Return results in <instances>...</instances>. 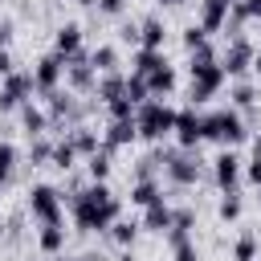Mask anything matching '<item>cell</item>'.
<instances>
[{"mask_svg":"<svg viewBox=\"0 0 261 261\" xmlns=\"http://www.w3.org/2000/svg\"><path fill=\"white\" fill-rule=\"evenodd\" d=\"M86 175H90V179H98V184H106V179H110V147H106V143L86 159Z\"/></svg>","mask_w":261,"mask_h":261,"instance_id":"cell-28","label":"cell"},{"mask_svg":"<svg viewBox=\"0 0 261 261\" xmlns=\"http://www.w3.org/2000/svg\"><path fill=\"white\" fill-rule=\"evenodd\" d=\"M228 8H232V0H200V24L208 33H220L228 24Z\"/></svg>","mask_w":261,"mask_h":261,"instance_id":"cell-16","label":"cell"},{"mask_svg":"<svg viewBox=\"0 0 261 261\" xmlns=\"http://www.w3.org/2000/svg\"><path fill=\"white\" fill-rule=\"evenodd\" d=\"M90 65H94L98 73H114V69H118V49H114V45H98V49H90Z\"/></svg>","mask_w":261,"mask_h":261,"instance_id":"cell-30","label":"cell"},{"mask_svg":"<svg viewBox=\"0 0 261 261\" xmlns=\"http://www.w3.org/2000/svg\"><path fill=\"white\" fill-rule=\"evenodd\" d=\"M4 232H8V224H4V216H0V237H4Z\"/></svg>","mask_w":261,"mask_h":261,"instance_id":"cell-47","label":"cell"},{"mask_svg":"<svg viewBox=\"0 0 261 261\" xmlns=\"http://www.w3.org/2000/svg\"><path fill=\"white\" fill-rule=\"evenodd\" d=\"M253 57H257V45H253L249 37H228V45H224V53H220V65H224L228 82L253 73Z\"/></svg>","mask_w":261,"mask_h":261,"instance_id":"cell-7","label":"cell"},{"mask_svg":"<svg viewBox=\"0 0 261 261\" xmlns=\"http://www.w3.org/2000/svg\"><path fill=\"white\" fill-rule=\"evenodd\" d=\"M24 208H29V216H33L37 224H65V220H61V192H57L53 184H33Z\"/></svg>","mask_w":261,"mask_h":261,"instance_id":"cell-6","label":"cell"},{"mask_svg":"<svg viewBox=\"0 0 261 261\" xmlns=\"http://www.w3.org/2000/svg\"><path fill=\"white\" fill-rule=\"evenodd\" d=\"M12 41V20H0V49H8Z\"/></svg>","mask_w":261,"mask_h":261,"instance_id":"cell-42","label":"cell"},{"mask_svg":"<svg viewBox=\"0 0 261 261\" xmlns=\"http://www.w3.org/2000/svg\"><path fill=\"white\" fill-rule=\"evenodd\" d=\"M53 53H61L65 61L73 57V53H82V24H61L57 33H53Z\"/></svg>","mask_w":261,"mask_h":261,"instance_id":"cell-17","label":"cell"},{"mask_svg":"<svg viewBox=\"0 0 261 261\" xmlns=\"http://www.w3.org/2000/svg\"><path fill=\"white\" fill-rule=\"evenodd\" d=\"M49 163H53V167H61V171H69V167L77 163V147L69 143V135L53 143V159H49Z\"/></svg>","mask_w":261,"mask_h":261,"instance_id":"cell-31","label":"cell"},{"mask_svg":"<svg viewBox=\"0 0 261 261\" xmlns=\"http://www.w3.org/2000/svg\"><path fill=\"white\" fill-rule=\"evenodd\" d=\"M204 45H208V29H204V24H188V29H184V49L196 53V49H204Z\"/></svg>","mask_w":261,"mask_h":261,"instance_id":"cell-36","label":"cell"},{"mask_svg":"<svg viewBox=\"0 0 261 261\" xmlns=\"http://www.w3.org/2000/svg\"><path fill=\"white\" fill-rule=\"evenodd\" d=\"M69 212H73V224L82 232H106L122 216V200L110 192V184L90 179L86 188H73L69 192Z\"/></svg>","mask_w":261,"mask_h":261,"instance_id":"cell-1","label":"cell"},{"mask_svg":"<svg viewBox=\"0 0 261 261\" xmlns=\"http://www.w3.org/2000/svg\"><path fill=\"white\" fill-rule=\"evenodd\" d=\"M159 196H163V184H159L155 175H143V179L130 184V204H135V208H147V204H155Z\"/></svg>","mask_w":261,"mask_h":261,"instance_id":"cell-19","label":"cell"},{"mask_svg":"<svg viewBox=\"0 0 261 261\" xmlns=\"http://www.w3.org/2000/svg\"><path fill=\"white\" fill-rule=\"evenodd\" d=\"M135 126H139V139L163 143V139L175 130V106H167L163 98H147V102L135 110Z\"/></svg>","mask_w":261,"mask_h":261,"instance_id":"cell-4","label":"cell"},{"mask_svg":"<svg viewBox=\"0 0 261 261\" xmlns=\"http://www.w3.org/2000/svg\"><path fill=\"white\" fill-rule=\"evenodd\" d=\"M253 73L261 77V49H257V57H253Z\"/></svg>","mask_w":261,"mask_h":261,"instance_id":"cell-43","label":"cell"},{"mask_svg":"<svg viewBox=\"0 0 261 261\" xmlns=\"http://www.w3.org/2000/svg\"><path fill=\"white\" fill-rule=\"evenodd\" d=\"M139 139V126H135V118H110L106 122V130H102V143L114 151V147H130Z\"/></svg>","mask_w":261,"mask_h":261,"instance_id":"cell-15","label":"cell"},{"mask_svg":"<svg viewBox=\"0 0 261 261\" xmlns=\"http://www.w3.org/2000/svg\"><path fill=\"white\" fill-rule=\"evenodd\" d=\"M33 73H24V69H12L8 77H0V110L8 114V110H20L29 98H33Z\"/></svg>","mask_w":261,"mask_h":261,"instance_id":"cell-9","label":"cell"},{"mask_svg":"<svg viewBox=\"0 0 261 261\" xmlns=\"http://www.w3.org/2000/svg\"><path fill=\"white\" fill-rule=\"evenodd\" d=\"M126 98H130L135 106H143V102L151 98V90H147V77H143V73H126Z\"/></svg>","mask_w":261,"mask_h":261,"instance_id":"cell-34","label":"cell"},{"mask_svg":"<svg viewBox=\"0 0 261 261\" xmlns=\"http://www.w3.org/2000/svg\"><path fill=\"white\" fill-rule=\"evenodd\" d=\"M69 261H98V257H94V253H86V257H69Z\"/></svg>","mask_w":261,"mask_h":261,"instance_id":"cell-45","label":"cell"},{"mask_svg":"<svg viewBox=\"0 0 261 261\" xmlns=\"http://www.w3.org/2000/svg\"><path fill=\"white\" fill-rule=\"evenodd\" d=\"M16 114H20V126H24V135H29V139H37V135H45V130L53 126L49 110H45V106H37L33 98H29V102H24V106H20Z\"/></svg>","mask_w":261,"mask_h":261,"instance_id":"cell-14","label":"cell"},{"mask_svg":"<svg viewBox=\"0 0 261 261\" xmlns=\"http://www.w3.org/2000/svg\"><path fill=\"white\" fill-rule=\"evenodd\" d=\"M106 110H110V118H135V110H139V106H135V102H130V98L122 94V98L106 102Z\"/></svg>","mask_w":261,"mask_h":261,"instance_id":"cell-38","label":"cell"},{"mask_svg":"<svg viewBox=\"0 0 261 261\" xmlns=\"http://www.w3.org/2000/svg\"><path fill=\"white\" fill-rule=\"evenodd\" d=\"M151 4H179V0H151Z\"/></svg>","mask_w":261,"mask_h":261,"instance_id":"cell-48","label":"cell"},{"mask_svg":"<svg viewBox=\"0 0 261 261\" xmlns=\"http://www.w3.org/2000/svg\"><path fill=\"white\" fill-rule=\"evenodd\" d=\"M241 212H245V204H241V192H224V196H220V208H216V216H220L224 224H237V220H241Z\"/></svg>","mask_w":261,"mask_h":261,"instance_id":"cell-32","label":"cell"},{"mask_svg":"<svg viewBox=\"0 0 261 261\" xmlns=\"http://www.w3.org/2000/svg\"><path fill=\"white\" fill-rule=\"evenodd\" d=\"M232 261H257V237H253V232L237 237V245H232Z\"/></svg>","mask_w":261,"mask_h":261,"instance_id":"cell-35","label":"cell"},{"mask_svg":"<svg viewBox=\"0 0 261 261\" xmlns=\"http://www.w3.org/2000/svg\"><path fill=\"white\" fill-rule=\"evenodd\" d=\"M16 163H20V151H16L8 139H0V188H8V184H12Z\"/></svg>","mask_w":261,"mask_h":261,"instance_id":"cell-29","label":"cell"},{"mask_svg":"<svg viewBox=\"0 0 261 261\" xmlns=\"http://www.w3.org/2000/svg\"><path fill=\"white\" fill-rule=\"evenodd\" d=\"M37 249H41L45 257H57V253L65 249V224H41V232H37Z\"/></svg>","mask_w":261,"mask_h":261,"instance_id":"cell-21","label":"cell"},{"mask_svg":"<svg viewBox=\"0 0 261 261\" xmlns=\"http://www.w3.org/2000/svg\"><path fill=\"white\" fill-rule=\"evenodd\" d=\"M245 179H249L253 188H261V155H253V159L245 163Z\"/></svg>","mask_w":261,"mask_h":261,"instance_id":"cell-39","label":"cell"},{"mask_svg":"<svg viewBox=\"0 0 261 261\" xmlns=\"http://www.w3.org/2000/svg\"><path fill=\"white\" fill-rule=\"evenodd\" d=\"M130 61H135L130 73H143V77H147V73H155L159 65H167V53H163V49H147V45H139Z\"/></svg>","mask_w":261,"mask_h":261,"instance_id":"cell-20","label":"cell"},{"mask_svg":"<svg viewBox=\"0 0 261 261\" xmlns=\"http://www.w3.org/2000/svg\"><path fill=\"white\" fill-rule=\"evenodd\" d=\"M61 82H65V57H61V53L37 57V65H33V86H37V94L45 98V94L61 90Z\"/></svg>","mask_w":261,"mask_h":261,"instance_id":"cell-10","label":"cell"},{"mask_svg":"<svg viewBox=\"0 0 261 261\" xmlns=\"http://www.w3.org/2000/svg\"><path fill=\"white\" fill-rule=\"evenodd\" d=\"M94 94H98V102L122 98V94H126V73H118V69H114V73H98V90H94Z\"/></svg>","mask_w":261,"mask_h":261,"instance_id":"cell-22","label":"cell"},{"mask_svg":"<svg viewBox=\"0 0 261 261\" xmlns=\"http://www.w3.org/2000/svg\"><path fill=\"white\" fill-rule=\"evenodd\" d=\"M253 155H261V135H257V139H253Z\"/></svg>","mask_w":261,"mask_h":261,"instance_id":"cell-44","label":"cell"},{"mask_svg":"<svg viewBox=\"0 0 261 261\" xmlns=\"http://www.w3.org/2000/svg\"><path fill=\"white\" fill-rule=\"evenodd\" d=\"M257 200H261V188H257Z\"/></svg>","mask_w":261,"mask_h":261,"instance_id":"cell-49","label":"cell"},{"mask_svg":"<svg viewBox=\"0 0 261 261\" xmlns=\"http://www.w3.org/2000/svg\"><path fill=\"white\" fill-rule=\"evenodd\" d=\"M49 159H53V143H49L45 135L29 139V163H33V167H45Z\"/></svg>","mask_w":261,"mask_h":261,"instance_id":"cell-33","label":"cell"},{"mask_svg":"<svg viewBox=\"0 0 261 261\" xmlns=\"http://www.w3.org/2000/svg\"><path fill=\"white\" fill-rule=\"evenodd\" d=\"M171 261H200V249H196V237L171 245Z\"/></svg>","mask_w":261,"mask_h":261,"instance_id":"cell-37","label":"cell"},{"mask_svg":"<svg viewBox=\"0 0 261 261\" xmlns=\"http://www.w3.org/2000/svg\"><path fill=\"white\" fill-rule=\"evenodd\" d=\"M192 228H196V216H192L188 208H175V220H171V228L163 232V237H167V249H171V245H179V241H188V237H192Z\"/></svg>","mask_w":261,"mask_h":261,"instance_id":"cell-23","label":"cell"},{"mask_svg":"<svg viewBox=\"0 0 261 261\" xmlns=\"http://www.w3.org/2000/svg\"><path fill=\"white\" fill-rule=\"evenodd\" d=\"M163 175H167L171 188H196L200 184V159H196V151H184V147L163 151Z\"/></svg>","mask_w":261,"mask_h":261,"instance_id":"cell-5","label":"cell"},{"mask_svg":"<svg viewBox=\"0 0 261 261\" xmlns=\"http://www.w3.org/2000/svg\"><path fill=\"white\" fill-rule=\"evenodd\" d=\"M253 102H257V86L245 82V77H237V82L228 86V106H237V110H253Z\"/></svg>","mask_w":261,"mask_h":261,"instance_id":"cell-25","label":"cell"},{"mask_svg":"<svg viewBox=\"0 0 261 261\" xmlns=\"http://www.w3.org/2000/svg\"><path fill=\"white\" fill-rule=\"evenodd\" d=\"M98 4V12H106V16H118L122 8H126V0H94Z\"/></svg>","mask_w":261,"mask_h":261,"instance_id":"cell-40","label":"cell"},{"mask_svg":"<svg viewBox=\"0 0 261 261\" xmlns=\"http://www.w3.org/2000/svg\"><path fill=\"white\" fill-rule=\"evenodd\" d=\"M241 179H245V167H241L237 151H232V147H224V151L212 159V184H216L220 192H237V188H241Z\"/></svg>","mask_w":261,"mask_h":261,"instance_id":"cell-11","label":"cell"},{"mask_svg":"<svg viewBox=\"0 0 261 261\" xmlns=\"http://www.w3.org/2000/svg\"><path fill=\"white\" fill-rule=\"evenodd\" d=\"M65 135H69V143L77 147V155H86V159H90V155H94V151L102 147V139H98V130H90V126H69Z\"/></svg>","mask_w":261,"mask_h":261,"instance_id":"cell-26","label":"cell"},{"mask_svg":"<svg viewBox=\"0 0 261 261\" xmlns=\"http://www.w3.org/2000/svg\"><path fill=\"white\" fill-rule=\"evenodd\" d=\"M188 73H192V86H188L192 106H200V102L216 98V94L224 90V82H228V73H224V65H220V57L212 53V45H204V49H196V53H192Z\"/></svg>","mask_w":261,"mask_h":261,"instance_id":"cell-2","label":"cell"},{"mask_svg":"<svg viewBox=\"0 0 261 261\" xmlns=\"http://www.w3.org/2000/svg\"><path fill=\"white\" fill-rule=\"evenodd\" d=\"M171 220H175V208L159 196L155 204H147V208H143V220H139V224H143L147 232H159V237H163V232L171 228Z\"/></svg>","mask_w":261,"mask_h":261,"instance_id":"cell-13","label":"cell"},{"mask_svg":"<svg viewBox=\"0 0 261 261\" xmlns=\"http://www.w3.org/2000/svg\"><path fill=\"white\" fill-rule=\"evenodd\" d=\"M249 139V126L241 118L237 106H220L204 114V143H220V147H237Z\"/></svg>","mask_w":261,"mask_h":261,"instance_id":"cell-3","label":"cell"},{"mask_svg":"<svg viewBox=\"0 0 261 261\" xmlns=\"http://www.w3.org/2000/svg\"><path fill=\"white\" fill-rule=\"evenodd\" d=\"M12 69H16V65H12V53H8V49H0V77H8Z\"/></svg>","mask_w":261,"mask_h":261,"instance_id":"cell-41","label":"cell"},{"mask_svg":"<svg viewBox=\"0 0 261 261\" xmlns=\"http://www.w3.org/2000/svg\"><path fill=\"white\" fill-rule=\"evenodd\" d=\"M175 86H179V77H175V65H171V61L159 65L155 73H147V90H151V98H167V94H175Z\"/></svg>","mask_w":261,"mask_h":261,"instance_id":"cell-18","label":"cell"},{"mask_svg":"<svg viewBox=\"0 0 261 261\" xmlns=\"http://www.w3.org/2000/svg\"><path fill=\"white\" fill-rule=\"evenodd\" d=\"M139 228H143V224H135V220H122V216H118V220L106 228V237H110L118 249H130V245L139 241Z\"/></svg>","mask_w":261,"mask_h":261,"instance_id":"cell-27","label":"cell"},{"mask_svg":"<svg viewBox=\"0 0 261 261\" xmlns=\"http://www.w3.org/2000/svg\"><path fill=\"white\" fill-rule=\"evenodd\" d=\"M65 86H69L73 94L98 90V69L90 65V53H73V57L65 61Z\"/></svg>","mask_w":261,"mask_h":261,"instance_id":"cell-12","label":"cell"},{"mask_svg":"<svg viewBox=\"0 0 261 261\" xmlns=\"http://www.w3.org/2000/svg\"><path fill=\"white\" fill-rule=\"evenodd\" d=\"M163 41H167L163 20H159V16H147V20L139 24V45H147V49H163Z\"/></svg>","mask_w":261,"mask_h":261,"instance_id":"cell-24","label":"cell"},{"mask_svg":"<svg viewBox=\"0 0 261 261\" xmlns=\"http://www.w3.org/2000/svg\"><path fill=\"white\" fill-rule=\"evenodd\" d=\"M171 139H175V147L196 151V147L204 143V114H200L196 106H179V110H175V130H171Z\"/></svg>","mask_w":261,"mask_h":261,"instance_id":"cell-8","label":"cell"},{"mask_svg":"<svg viewBox=\"0 0 261 261\" xmlns=\"http://www.w3.org/2000/svg\"><path fill=\"white\" fill-rule=\"evenodd\" d=\"M118 261H135V253H130V249H122V257H118Z\"/></svg>","mask_w":261,"mask_h":261,"instance_id":"cell-46","label":"cell"}]
</instances>
